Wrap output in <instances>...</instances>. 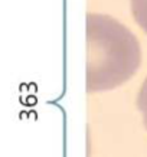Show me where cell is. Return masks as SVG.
<instances>
[{
    "mask_svg": "<svg viewBox=\"0 0 147 157\" xmlns=\"http://www.w3.org/2000/svg\"><path fill=\"white\" fill-rule=\"evenodd\" d=\"M87 92L123 85L141 63L137 38L118 20L101 13L87 14Z\"/></svg>",
    "mask_w": 147,
    "mask_h": 157,
    "instance_id": "obj_1",
    "label": "cell"
},
{
    "mask_svg": "<svg viewBox=\"0 0 147 157\" xmlns=\"http://www.w3.org/2000/svg\"><path fill=\"white\" fill-rule=\"evenodd\" d=\"M130 9L136 23L147 33V0H130Z\"/></svg>",
    "mask_w": 147,
    "mask_h": 157,
    "instance_id": "obj_2",
    "label": "cell"
},
{
    "mask_svg": "<svg viewBox=\"0 0 147 157\" xmlns=\"http://www.w3.org/2000/svg\"><path fill=\"white\" fill-rule=\"evenodd\" d=\"M137 108H138V111L141 113L143 123H144V127L147 128V76H146V79H144V82L141 84L140 91H138Z\"/></svg>",
    "mask_w": 147,
    "mask_h": 157,
    "instance_id": "obj_3",
    "label": "cell"
}]
</instances>
